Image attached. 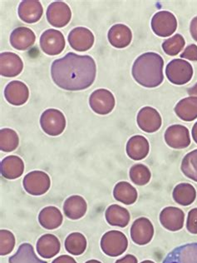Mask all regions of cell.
Wrapping results in <instances>:
<instances>
[{"instance_id":"6da1fadb","label":"cell","mask_w":197,"mask_h":263,"mask_svg":"<svg viewBox=\"0 0 197 263\" xmlns=\"http://www.w3.org/2000/svg\"><path fill=\"white\" fill-rule=\"evenodd\" d=\"M96 66L89 55L68 53L51 66V76L56 85L67 91H80L94 83Z\"/></svg>"},{"instance_id":"7a4b0ae2","label":"cell","mask_w":197,"mask_h":263,"mask_svg":"<svg viewBox=\"0 0 197 263\" xmlns=\"http://www.w3.org/2000/svg\"><path fill=\"white\" fill-rule=\"evenodd\" d=\"M164 60L153 52L140 55L134 62L131 73L135 81L145 88H156L164 80Z\"/></svg>"},{"instance_id":"3957f363","label":"cell","mask_w":197,"mask_h":263,"mask_svg":"<svg viewBox=\"0 0 197 263\" xmlns=\"http://www.w3.org/2000/svg\"><path fill=\"white\" fill-rule=\"evenodd\" d=\"M101 249L108 257H116L123 254L128 247V240L120 231L107 232L100 241Z\"/></svg>"},{"instance_id":"277c9868","label":"cell","mask_w":197,"mask_h":263,"mask_svg":"<svg viewBox=\"0 0 197 263\" xmlns=\"http://www.w3.org/2000/svg\"><path fill=\"white\" fill-rule=\"evenodd\" d=\"M166 75L171 84L184 85L192 79V66L182 59L171 60L166 68Z\"/></svg>"},{"instance_id":"5b68a950","label":"cell","mask_w":197,"mask_h":263,"mask_svg":"<svg viewBox=\"0 0 197 263\" xmlns=\"http://www.w3.org/2000/svg\"><path fill=\"white\" fill-rule=\"evenodd\" d=\"M40 125L43 131L49 136H58L65 130V116L60 110L49 108L41 115Z\"/></svg>"},{"instance_id":"8992f818","label":"cell","mask_w":197,"mask_h":263,"mask_svg":"<svg viewBox=\"0 0 197 263\" xmlns=\"http://www.w3.org/2000/svg\"><path fill=\"white\" fill-rule=\"evenodd\" d=\"M23 186L30 195L42 196L50 189V178L43 171L30 172L24 177Z\"/></svg>"},{"instance_id":"52a82bcc","label":"cell","mask_w":197,"mask_h":263,"mask_svg":"<svg viewBox=\"0 0 197 263\" xmlns=\"http://www.w3.org/2000/svg\"><path fill=\"white\" fill-rule=\"evenodd\" d=\"M151 29L159 37H169L178 29V20L173 13L160 11L154 14L151 20Z\"/></svg>"},{"instance_id":"ba28073f","label":"cell","mask_w":197,"mask_h":263,"mask_svg":"<svg viewBox=\"0 0 197 263\" xmlns=\"http://www.w3.org/2000/svg\"><path fill=\"white\" fill-rule=\"evenodd\" d=\"M116 104L114 95L109 90H95L89 98V105L93 112L99 115H107L113 110Z\"/></svg>"},{"instance_id":"9c48e42d","label":"cell","mask_w":197,"mask_h":263,"mask_svg":"<svg viewBox=\"0 0 197 263\" xmlns=\"http://www.w3.org/2000/svg\"><path fill=\"white\" fill-rule=\"evenodd\" d=\"M40 44L44 53L51 56L60 54L66 46L64 34L56 29L44 31L40 37Z\"/></svg>"},{"instance_id":"30bf717a","label":"cell","mask_w":197,"mask_h":263,"mask_svg":"<svg viewBox=\"0 0 197 263\" xmlns=\"http://www.w3.org/2000/svg\"><path fill=\"white\" fill-rule=\"evenodd\" d=\"M153 224L147 217H139L131 225L130 234L134 243L139 246L150 243L153 238Z\"/></svg>"},{"instance_id":"8fae6325","label":"cell","mask_w":197,"mask_h":263,"mask_svg":"<svg viewBox=\"0 0 197 263\" xmlns=\"http://www.w3.org/2000/svg\"><path fill=\"white\" fill-rule=\"evenodd\" d=\"M165 141L169 147L174 149H184L191 144V137L188 128L181 124L167 127L165 132Z\"/></svg>"},{"instance_id":"7c38bea8","label":"cell","mask_w":197,"mask_h":263,"mask_svg":"<svg viewBox=\"0 0 197 263\" xmlns=\"http://www.w3.org/2000/svg\"><path fill=\"white\" fill-rule=\"evenodd\" d=\"M46 16L51 25L55 28H64L70 22L72 12L66 3L56 1L48 7Z\"/></svg>"},{"instance_id":"4fadbf2b","label":"cell","mask_w":197,"mask_h":263,"mask_svg":"<svg viewBox=\"0 0 197 263\" xmlns=\"http://www.w3.org/2000/svg\"><path fill=\"white\" fill-rule=\"evenodd\" d=\"M138 127L143 131L152 134L160 129L162 124V117L157 110L151 107H144L136 117Z\"/></svg>"},{"instance_id":"5bb4252c","label":"cell","mask_w":197,"mask_h":263,"mask_svg":"<svg viewBox=\"0 0 197 263\" xmlns=\"http://www.w3.org/2000/svg\"><path fill=\"white\" fill-rule=\"evenodd\" d=\"M68 40L74 50L85 52L93 46L95 37L92 31L84 27H77L71 30Z\"/></svg>"},{"instance_id":"9a60e30c","label":"cell","mask_w":197,"mask_h":263,"mask_svg":"<svg viewBox=\"0 0 197 263\" xmlns=\"http://www.w3.org/2000/svg\"><path fill=\"white\" fill-rule=\"evenodd\" d=\"M159 219L165 229L178 232L184 227L185 213L175 206H167L161 212Z\"/></svg>"},{"instance_id":"2e32d148","label":"cell","mask_w":197,"mask_h":263,"mask_svg":"<svg viewBox=\"0 0 197 263\" xmlns=\"http://www.w3.org/2000/svg\"><path fill=\"white\" fill-rule=\"evenodd\" d=\"M162 263H197V242L175 248L168 253Z\"/></svg>"},{"instance_id":"e0dca14e","label":"cell","mask_w":197,"mask_h":263,"mask_svg":"<svg viewBox=\"0 0 197 263\" xmlns=\"http://www.w3.org/2000/svg\"><path fill=\"white\" fill-rule=\"evenodd\" d=\"M23 68L24 63L18 54L10 52L0 54V73L3 77H16L22 72Z\"/></svg>"},{"instance_id":"ac0fdd59","label":"cell","mask_w":197,"mask_h":263,"mask_svg":"<svg viewBox=\"0 0 197 263\" xmlns=\"http://www.w3.org/2000/svg\"><path fill=\"white\" fill-rule=\"evenodd\" d=\"M29 97V88L23 82L17 80L10 82L5 88V99L12 105H24L28 101Z\"/></svg>"},{"instance_id":"d6986e66","label":"cell","mask_w":197,"mask_h":263,"mask_svg":"<svg viewBox=\"0 0 197 263\" xmlns=\"http://www.w3.org/2000/svg\"><path fill=\"white\" fill-rule=\"evenodd\" d=\"M20 20L27 24H34L40 21L44 13L42 5L37 0H24L18 6Z\"/></svg>"},{"instance_id":"ffe728a7","label":"cell","mask_w":197,"mask_h":263,"mask_svg":"<svg viewBox=\"0 0 197 263\" xmlns=\"http://www.w3.org/2000/svg\"><path fill=\"white\" fill-rule=\"evenodd\" d=\"M126 151L127 156L132 160H143L149 154V142L142 135L131 137L127 142Z\"/></svg>"},{"instance_id":"44dd1931","label":"cell","mask_w":197,"mask_h":263,"mask_svg":"<svg viewBox=\"0 0 197 263\" xmlns=\"http://www.w3.org/2000/svg\"><path fill=\"white\" fill-rule=\"evenodd\" d=\"M0 170L3 177L6 179H17L24 174V161L18 156H8L1 161Z\"/></svg>"},{"instance_id":"7402d4cb","label":"cell","mask_w":197,"mask_h":263,"mask_svg":"<svg viewBox=\"0 0 197 263\" xmlns=\"http://www.w3.org/2000/svg\"><path fill=\"white\" fill-rule=\"evenodd\" d=\"M108 41L116 48H124L131 44L132 33L129 27L125 24H115L109 29L108 33Z\"/></svg>"},{"instance_id":"603a6c76","label":"cell","mask_w":197,"mask_h":263,"mask_svg":"<svg viewBox=\"0 0 197 263\" xmlns=\"http://www.w3.org/2000/svg\"><path fill=\"white\" fill-rule=\"evenodd\" d=\"M37 254L45 259L54 257L61 249V243L58 238L53 234H44L37 240Z\"/></svg>"},{"instance_id":"cb8c5ba5","label":"cell","mask_w":197,"mask_h":263,"mask_svg":"<svg viewBox=\"0 0 197 263\" xmlns=\"http://www.w3.org/2000/svg\"><path fill=\"white\" fill-rule=\"evenodd\" d=\"M88 211V204L84 197L73 195L66 199L64 203V213L71 220L81 219Z\"/></svg>"},{"instance_id":"d4e9b609","label":"cell","mask_w":197,"mask_h":263,"mask_svg":"<svg viewBox=\"0 0 197 263\" xmlns=\"http://www.w3.org/2000/svg\"><path fill=\"white\" fill-rule=\"evenodd\" d=\"M35 33L26 27H18L12 32L10 44L15 49L27 50L35 43Z\"/></svg>"},{"instance_id":"484cf974","label":"cell","mask_w":197,"mask_h":263,"mask_svg":"<svg viewBox=\"0 0 197 263\" xmlns=\"http://www.w3.org/2000/svg\"><path fill=\"white\" fill-rule=\"evenodd\" d=\"M64 217L61 211L56 206L44 208L38 214V222L47 230H54L61 226Z\"/></svg>"},{"instance_id":"4316f807","label":"cell","mask_w":197,"mask_h":263,"mask_svg":"<svg viewBox=\"0 0 197 263\" xmlns=\"http://www.w3.org/2000/svg\"><path fill=\"white\" fill-rule=\"evenodd\" d=\"M105 218L111 226L124 228L129 224L131 215L125 208L112 204L106 210Z\"/></svg>"},{"instance_id":"83f0119b","label":"cell","mask_w":197,"mask_h":263,"mask_svg":"<svg viewBox=\"0 0 197 263\" xmlns=\"http://www.w3.org/2000/svg\"><path fill=\"white\" fill-rule=\"evenodd\" d=\"M175 112L179 119L191 122L197 119V97H187L178 102Z\"/></svg>"},{"instance_id":"f1b7e54d","label":"cell","mask_w":197,"mask_h":263,"mask_svg":"<svg viewBox=\"0 0 197 263\" xmlns=\"http://www.w3.org/2000/svg\"><path fill=\"white\" fill-rule=\"evenodd\" d=\"M113 197L116 201L125 204L132 205L137 200L136 189L127 182H119L114 186Z\"/></svg>"},{"instance_id":"f546056e","label":"cell","mask_w":197,"mask_h":263,"mask_svg":"<svg viewBox=\"0 0 197 263\" xmlns=\"http://www.w3.org/2000/svg\"><path fill=\"white\" fill-rule=\"evenodd\" d=\"M174 201L182 206H190L196 198V190L190 183H180L176 185L172 193Z\"/></svg>"},{"instance_id":"4dcf8cb0","label":"cell","mask_w":197,"mask_h":263,"mask_svg":"<svg viewBox=\"0 0 197 263\" xmlns=\"http://www.w3.org/2000/svg\"><path fill=\"white\" fill-rule=\"evenodd\" d=\"M9 263H48L38 258L33 246L23 243L19 246L15 254L9 258Z\"/></svg>"},{"instance_id":"1f68e13d","label":"cell","mask_w":197,"mask_h":263,"mask_svg":"<svg viewBox=\"0 0 197 263\" xmlns=\"http://www.w3.org/2000/svg\"><path fill=\"white\" fill-rule=\"evenodd\" d=\"M88 246L85 236L80 233H72L68 235L64 242V247L68 253L80 256L84 253Z\"/></svg>"},{"instance_id":"d6a6232c","label":"cell","mask_w":197,"mask_h":263,"mask_svg":"<svg viewBox=\"0 0 197 263\" xmlns=\"http://www.w3.org/2000/svg\"><path fill=\"white\" fill-rule=\"evenodd\" d=\"M19 144V138L17 133L11 128L0 130V149L5 153H11L17 149Z\"/></svg>"},{"instance_id":"836d02e7","label":"cell","mask_w":197,"mask_h":263,"mask_svg":"<svg viewBox=\"0 0 197 263\" xmlns=\"http://www.w3.org/2000/svg\"><path fill=\"white\" fill-rule=\"evenodd\" d=\"M130 179L134 184L144 186L150 182L151 171L146 165L137 163L132 166L129 171Z\"/></svg>"},{"instance_id":"e575fe53","label":"cell","mask_w":197,"mask_h":263,"mask_svg":"<svg viewBox=\"0 0 197 263\" xmlns=\"http://www.w3.org/2000/svg\"><path fill=\"white\" fill-rule=\"evenodd\" d=\"M181 169L186 177L197 182V149L193 150L182 159Z\"/></svg>"},{"instance_id":"d590c367","label":"cell","mask_w":197,"mask_h":263,"mask_svg":"<svg viewBox=\"0 0 197 263\" xmlns=\"http://www.w3.org/2000/svg\"><path fill=\"white\" fill-rule=\"evenodd\" d=\"M185 44L184 37L178 33L164 41L162 44V48L169 56H175L184 48Z\"/></svg>"},{"instance_id":"8d00e7d4","label":"cell","mask_w":197,"mask_h":263,"mask_svg":"<svg viewBox=\"0 0 197 263\" xmlns=\"http://www.w3.org/2000/svg\"><path fill=\"white\" fill-rule=\"evenodd\" d=\"M15 237L12 232L2 229L0 231V255L10 254L15 247Z\"/></svg>"},{"instance_id":"74e56055","label":"cell","mask_w":197,"mask_h":263,"mask_svg":"<svg viewBox=\"0 0 197 263\" xmlns=\"http://www.w3.org/2000/svg\"><path fill=\"white\" fill-rule=\"evenodd\" d=\"M186 229L191 234H197V209H191L186 220Z\"/></svg>"},{"instance_id":"f35d334b","label":"cell","mask_w":197,"mask_h":263,"mask_svg":"<svg viewBox=\"0 0 197 263\" xmlns=\"http://www.w3.org/2000/svg\"><path fill=\"white\" fill-rule=\"evenodd\" d=\"M182 59L191 60V61H197V46L195 44H190L186 47L184 52L181 54Z\"/></svg>"},{"instance_id":"ab89813d","label":"cell","mask_w":197,"mask_h":263,"mask_svg":"<svg viewBox=\"0 0 197 263\" xmlns=\"http://www.w3.org/2000/svg\"><path fill=\"white\" fill-rule=\"evenodd\" d=\"M52 263H77L74 258L68 255H62L53 260Z\"/></svg>"},{"instance_id":"60d3db41","label":"cell","mask_w":197,"mask_h":263,"mask_svg":"<svg viewBox=\"0 0 197 263\" xmlns=\"http://www.w3.org/2000/svg\"><path fill=\"white\" fill-rule=\"evenodd\" d=\"M137 258H136L135 256H133V255L131 254H127L126 255V256H124V257H123V258H120L117 260V261H116V262L115 263H137Z\"/></svg>"},{"instance_id":"b9f144b4","label":"cell","mask_w":197,"mask_h":263,"mask_svg":"<svg viewBox=\"0 0 197 263\" xmlns=\"http://www.w3.org/2000/svg\"><path fill=\"white\" fill-rule=\"evenodd\" d=\"M190 32H191L193 40L197 42V16L191 20V25H190Z\"/></svg>"},{"instance_id":"7bdbcfd3","label":"cell","mask_w":197,"mask_h":263,"mask_svg":"<svg viewBox=\"0 0 197 263\" xmlns=\"http://www.w3.org/2000/svg\"><path fill=\"white\" fill-rule=\"evenodd\" d=\"M187 92L190 96L197 97V83L193 86L192 88H190Z\"/></svg>"},{"instance_id":"ee69618b","label":"cell","mask_w":197,"mask_h":263,"mask_svg":"<svg viewBox=\"0 0 197 263\" xmlns=\"http://www.w3.org/2000/svg\"><path fill=\"white\" fill-rule=\"evenodd\" d=\"M191 134H192L193 139H194V141L197 143V122L194 124V126H193Z\"/></svg>"},{"instance_id":"f6af8a7d","label":"cell","mask_w":197,"mask_h":263,"mask_svg":"<svg viewBox=\"0 0 197 263\" xmlns=\"http://www.w3.org/2000/svg\"><path fill=\"white\" fill-rule=\"evenodd\" d=\"M85 263H102L101 261H97V260H89V261H86Z\"/></svg>"},{"instance_id":"bcb514c9","label":"cell","mask_w":197,"mask_h":263,"mask_svg":"<svg viewBox=\"0 0 197 263\" xmlns=\"http://www.w3.org/2000/svg\"><path fill=\"white\" fill-rule=\"evenodd\" d=\"M141 263H155L153 261H151V260H146V261H142Z\"/></svg>"}]
</instances>
